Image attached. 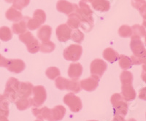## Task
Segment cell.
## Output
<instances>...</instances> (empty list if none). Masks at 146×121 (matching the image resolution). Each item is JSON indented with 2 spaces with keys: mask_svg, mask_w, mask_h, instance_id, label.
Masks as SVG:
<instances>
[{
  "mask_svg": "<svg viewBox=\"0 0 146 121\" xmlns=\"http://www.w3.org/2000/svg\"><path fill=\"white\" fill-rule=\"evenodd\" d=\"M75 12L80 16L81 20L80 27L86 32H89L92 29L94 25V19L92 16L93 12L89 6L86 2L80 1L79 3V7Z\"/></svg>",
  "mask_w": 146,
  "mask_h": 121,
  "instance_id": "1",
  "label": "cell"
},
{
  "mask_svg": "<svg viewBox=\"0 0 146 121\" xmlns=\"http://www.w3.org/2000/svg\"><path fill=\"white\" fill-rule=\"evenodd\" d=\"M20 82L16 78L10 77L7 82L5 87L4 96L9 100V101L15 103L19 99L18 94V88H19Z\"/></svg>",
  "mask_w": 146,
  "mask_h": 121,
  "instance_id": "2",
  "label": "cell"
},
{
  "mask_svg": "<svg viewBox=\"0 0 146 121\" xmlns=\"http://www.w3.org/2000/svg\"><path fill=\"white\" fill-rule=\"evenodd\" d=\"M55 85L59 90H70L73 93H78L80 91L81 88L79 82L77 80H68L64 77H58L56 79Z\"/></svg>",
  "mask_w": 146,
  "mask_h": 121,
  "instance_id": "3",
  "label": "cell"
},
{
  "mask_svg": "<svg viewBox=\"0 0 146 121\" xmlns=\"http://www.w3.org/2000/svg\"><path fill=\"white\" fill-rule=\"evenodd\" d=\"M19 40L27 45V50L31 53H36L40 49V45L38 40H36L32 33L26 32L19 35Z\"/></svg>",
  "mask_w": 146,
  "mask_h": 121,
  "instance_id": "4",
  "label": "cell"
},
{
  "mask_svg": "<svg viewBox=\"0 0 146 121\" xmlns=\"http://www.w3.org/2000/svg\"><path fill=\"white\" fill-rule=\"evenodd\" d=\"M111 103L114 108L115 114L126 116L128 112V104L126 100L119 93H115L111 97Z\"/></svg>",
  "mask_w": 146,
  "mask_h": 121,
  "instance_id": "5",
  "label": "cell"
},
{
  "mask_svg": "<svg viewBox=\"0 0 146 121\" xmlns=\"http://www.w3.org/2000/svg\"><path fill=\"white\" fill-rule=\"evenodd\" d=\"M33 98L30 99L31 106L39 107L43 104L47 99V93L45 87L42 85H37L33 87L32 90Z\"/></svg>",
  "mask_w": 146,
  "mask_h": 121,
  "instance_id": "6",
  "label": "cell"
},
{
  "mask_svg": "<svg viewBox=\"0 0 146 121\" xmlns=\"http://www.w3.org/2000/svg\"><path fill=\"white\" fill-rule=\"evenodd\" d=\"M46 20V15L42 10H36L34 13L33 18L29 19L27 21V28L29 30H36L44 23Z\"/></svg>",
  "mask_w": 146,
  "mask_h": 121,
  "instance_id": "7",
  "label": "cell"
},
{
  "mask_svg": "<svg viewBox=\"0 0 146 121\" xmlns=\"http://www.w3.org/2000/svg\"><path fill=\"white\" fill-rule=\"evenodd\" d=\"M83 53V48L80 45H70L64 50V57L67 61H77Z\"/></svg>",
  "mask_w": 146,
  "mask_h": 121,
  "instance_id": "8",
  "label": "cell"
},
{
  "mask_svg": "<svg viewBox=\"0 0 146 121\" xmlns=\"http://www.w3.org/2000/svg\"><path fill=\"white\" fill-rule=\"evenodd\" d=\"M64 102L69 106L72 112H78L83 107L80 99L73 93H69L65 95L64 97Z\"/></svg>",
  "mask_w": 146,
  "mask_h": 121,
  "instance_id": "9",
  "label": "cell"
},
{
  "mask_svg": "<svg viewBox=\"0 0 146 121\" xmlns=\"http://www.w3.org/2000/svg\"><path fill=\"white\" fill-rule=\"evenodd\" d=\"M131 49L134 53V56L137 57H143L146 55V50L143 43L142 42L140 37L136 35H133L131 40Z\"/></svg>",
  "mask_w": 146,
  "mask_h": 121,
  "instance_id": "10",
  "label": "cell"
},
{
  "mask_svg": "<svg viewBox=\"0 0 146 121\" xmlns=\"http://www.w3.org/2000/svg\"><path fill=\"white\" fill-rule=\"evenodd\" d=\"M107 67H108L107 63L103 60L96 58L91 63L90 66L91 74L92 75H96L100 78L106 71Z\"/></svg>",
  "mask_w": 146,
  "mask_h": 121,
  "instance_id": "11",
  "label": "cell"
},
{
  "mask_svg": "<svg viewBox=\"0 0 146 121\" xmlns=\"http://www.w3.org/2000/svg\"><path fill=\"white\" fill-rule=\"evenodd\" d=\"M5 67L11 72L19 74L25 69L26 65L21 59H7Z\"/></svg>",
  "mask_w": 146,
  "mask_h": 121,
  "instance_id": "12",
  "label": "cell"
},
{
  "mask_svg": "<svg viewBox=\"0 0 146 121\" xmlns=\"http://www.w3.org/2000/svg\"><path fill=\"white\" fill-rule=\"evenodd\" d=\"M100 77L96 75H92L90 77L81 80L80 83L81 89L85 90L86 91H94L98 87Z\"/></svg>",
  "mask_w": 146,
  "mask_h": 121,
  "instance_id": "13",
  "label": "cell"
},
{
  "mask_svg": "<svg viewBox=\"0 0 146 121\" xmlns=\"http://www.w3.org/2000/svg\"><path fill=\"white\" fill-rule=\"evenodd\" d=\"M56 8L61 13H63L66 15H70L76 11L77 9L78 8V6L75 4L67 2L66 0H59L57 2Z\"/></svg>",
  "mask_w": 146,
  "mask_h": 121,
  "instance_id": "14",
  "label": "cell"
},
{
  "mask_svg": "<svg viewBox=\"0 0 146 121\" xmlns=\"http://www.w3.org/2000/svg\"><path fill=\"white\" fill-rule=\"evenodd\" d=\"M56 33L58 40L60 42H65L71 38L72 29L67 24H62L57 27Z\"/></svg>",
  "mask_w": 146,
  "mask_h": 121,
  "instance_id": "15",
  "label": "cell"
},
{
  "mask_svg": "<svg viewBox=\"0 0 146 121\" xmlns=\"http://www.w3.org/2000/svg\"><path fill=\"white\" fill-rule=\"evenodd\" d=\"M33 87V85L29 82H21L18 91L19 98H29L32 94Z\"/></svg>",
  "mask_w": 146,
  "mask_h": 121,
  "instance_id": "16",
  "label": "cell"
},
{
  "mask_svg": "<svg viewBox=\"0 0 146 121\" xmlns=\"http://www.w3.org/2000/svg\"><path fill=\"white\" fill-rule=\"evenodd\" d=\"M83 73V66L79 63H72L70 65L68 69V75L72 80H77L80 78Z\"/></svg>",
  "mask_w": 146,
  "mask_h": 121,
  "instance_id": "17",
  "label": "cell"
},
{
  "mask_svg": "<svg viewBox=\"0 0 146 121\" xmlns=\"http://www.w3.org/2000/svg\"><path fill=\"white\" fill-rule=\"evenodd\" d=\"M121 93L122 97L126 101H132L136 98V92L133 88L132 84L122 85Z\"/></svg>",
  "mask_w": 146,
  "mask_h": 121,
  "instance_id": "18",
  "label": "cell"
},
{
  "mask_svg": "<svg viewBox=\"0 0 146 121\" xmlns=\"http://www.w3.org/2000/svg\"><path fill=\"white\" fill-rule=\"evenodd\" d=\"M66 114V109L62 105L55 106L50 110V121H59L62 120Z\"/></svg>",
  "mask_w": 146,
  "mask_h": 121,
  "instance_id": "19",
  "label": "cell"
},
{
  "mask_svg": "<svg viewBox=\"0 0 146 121\" xmlns=\"http://www.w3.org/2000/svg\"><path fill=\"white\" fill-rule=\"evenodd\" d=\"M52 28L48 25L43 26L39 28L37 32V37L42 42L50 41L51 37Z\"/></svg>",
  "mask_w": 146,
  "mask_h": 121,
  "instance_id": "20",
  "label": "cell"
},
{
  "mask_svg": "<svg viewBox=\"0 0 146 121\" xmlns=\"http://www.w3.org/2000/svg\"><path fill=\"white\" fill-rule=\"evenodd\" d=\"M29 19V17H24L19 22L14 23L12 26L13 32L17 34H21L27 32V21H28Z\"/></svg>",
  "mask_w": 146,
  "mask_h": 121,
  "instance_id": "21",
  "label": "cell"
},
{
  "mask_svg": "<svg viewBox=\"0 0 146 121\" xmlns=\"http://www.w3.org/2000/svg\"><path fill=\"white\" fill-rule=\"evenodd\" d=\"M32 113L39 120H47L50 121V110L48 107L42 108V109H33Z\"/></svg>",
  "mask_w": 146,
  "mask_h": 121,
  "instance_id": "22",
  "label": "cell"
},
{
  "mask_svg": "<svg viewBox=\"0 0 146 121\" xmlns=\"http://www.w3.org/2000/svg\"><path fill=\"white\" fill-rule=\"evenodd\" d=\"M92 7L99 12H107L110 8V4L108 0H93Z\"/></svg>",
  "mask_w": 146,
  "mask_h": 121,
  "instance_id": "23",
  "label": "cell"
},
{
  "mask_svg": "<svg viewBox=\"0 0 146 121\" xmlns=\"http://www.w3.org/2000/svg\"><path fill=\"white\" fill-rule=\"evenodd\" d=\"M5 15H6V18L9 20L13 22L20 21L23 19L21 13L18 11V10H17V9L14 8L13 7H10V8H9L7 10Z\"/></svg>",
  "mask_w": 146,
  "mask_h": 121,
  "instance_id": "24",
  "label": "cell"
},
{
  "mask_svg": "<svg viewBox=\"0 0 146 121\" xmlns=\"http://www.w3.org/2000/svg\"><path fill=\"white\" fill-rule=\"evenodd\" d=\"M66 23L70 28H73V29H78L80 26L81 20H80V16L78 15L76 12L69 15V19Z\"/></svg>",
  "mask_w": 146,
  "mask_h": 121,
  "instance_id": "25",
  "label": "cell"
},
{
  "mask_svg": "<svg viewBox=\"0 0 146 121\" xmlns=\"http://www.w3.org/2000/svg\"><path fill=\"white\" fill-rule=\"evenodd\" d=\"M103 57L110 63H113V62H115L118 59L119 55L115 50H114L110 48H108L105 49L103 52Z\"/></svg>",
  "mask_w": 146,
  "mask_h": 121,
  "instance_id": "26",
  "label": "cell"
},
{
  "mask_svg": "<svg viewBox=\"0 0 146 121\" xmlns=\"http://www.w3.org/2000/svg\"><path fill=\"white\" fill-rule=\"evenodd\" d=\"M15 103L18 110L20 111H23L31 106L30 99L28 98H19Z\"/></svg>",
  "mask_w": 146,
  "mask_h": 121,
  "instance_id": "27",
  "label": "cell"
},
{
  "mask_svg": "<svg viewBox=\"0 0 146 121\" xmlns=\"http://www.w3.org/2000/svg\"><path fill=\"white\" fill-rule=\"evenodd\" d=\"M118 58H119V65L121 69L127 70L128 69L131 68L133 64L131 58L124 55H121Z\"/></svg>",
  "mask_w": 146,
  "mask_h": 121,
  "instance_id": "28",
  "label": "cell"
},
{
  "mask_svg": "<svg viewBox=\"0 0 146 121\" xmlns=\"http://www.w3.org/2000/svg\"><path fill=\"white\" fill-rule=\"evenodd\" d=\"M13 34L9 27L2 26L0 28V40L4 42H7L11 40Z\"/></svg>",
  "mask_w": 146,
  "mask_h": 121,
  "instance_id": "29",
  "label": "cell"
},
{
  "mask_svg": "<svg viewBox=\"0 0 146 121\" xmlns=\"http://www.w3.org/2000/svg\"><path fill=\"white\" fill-rule=\"evenodd\" d=\"M121 81L122 85H131L132 84L133 81V75L129 71H123L121 73Z\"/></svg>",
  "mask_w": 146,
  "mask_h": 121,
  "instance_id": "30",
  "label": "cell"
},
{
  "mask_svg": "<svg viewBox=\"0 0 146 121\" xmlns=\"http://www.w3.org/2000/svg\"><path fill=\"white\" fill-rule=\"evenodd\" d=\"M46 76L48 77L50 80H56L57 77L60 76L61 75V72H60V70L58 69L57 67H55V66H51V67H49L48 68V69L46 70Z\"/></svg>",
  "mask_w": 146,
  "mask_h": 121,
  "instance_id": "31",
  "label": "cell"
},
{
  "mask_svg": "<svg viewBox=\"0 0 146 121\" xmlns=\"http://www.w3.org/2000/svg\"><path fill=\"white\" fill-rule=\"evenodd\" d=\"M56 48V45L53 42L50 41L45 42H42V44L40 45V49L42 53H51L52 51L55 50Z\"/></svg>",
  "mask_w": 146,
  "mask_h": 121,
  "instance_id": "32",
  "label": "cell"
},
{
  "mask_svg": "<svg viewBox=\"0 0 146 121\" xmlns=\"http://www.w3.org/2000/svg\"><path fill=\"white\" fill-rule=\"evenodd\" d=\"M74 42L77 43H81L84 40V34L82 32H80L79 29H74L72 31L71 38Z\"/></svg>",
  "mask_w": 146,
  "mask_h": 121,
  "instance_id": "33",
  "label": "cell"
},
{
  "mask_svg": "<svg viewBox=\"0 0 146 121\" xmlns=\"http://www.w3.org/2000/svg\"><path fill=\"white\" fill-rule=\"evenodd\" d=\"M118 34L121 37H129L132 34V30L131 27L129 26L123 25L120 27L118 30Z\"/></svg>",
  "mask_w": 146,
  "mask_h": 121,
  "instance_id": "34",
  "label": "cell"
},
{
  "mask_svg": "<svg viewBox=\"0 0 146 121\" xmlns=\"http://www.w3.org/2000/svg\"><path fill=\"white\" fill-rule=\"evenodd\" d=\"M13 2V6L14 8L21 10L28 6L30 2V0H14Z\"/></svg>",
  "mask_w": 146,
  "mask_h": 121,
  "instance_id": "35",
  "label": "cell"
},
{
  "mask_svg": "<svg viewBox=\"0 0 146 121\" xmlns=\"http://www.w3.org/2000/svg\"><path fill=\"white\" fill-rule=\"evenodd\" d=\"M131 29H133V32H134V34L133 35H136V36L139 37L145 36V31L144 28L141 26L135 25L134 26H132Z\"/></svg>",
  "mask_w": 146,
  "mask_h": 121,
  "instance_id": "36",
  "label": "cell"
},
{
  "mask_svg": "<svg viewBox=\"0 0 146 121\" xmlns=\"http://www.w3.org/2000/svg\"><path fill=\"white\" fill-rule=\"evenodd\" d=\"M0 108L9 110V100L4 95L0 94Z\"/></svg>",
  "mask_w": 146,
  "mask_h": 121,
  "instance_id": "37",
  "label": "cell"
},
{
  "mask_svg": "<svg viewBox=\"0 0 146 121\" xmlns=\"http://www.w3.org/2000/svg\"><path fill=\"white\" fill-rule=\"evenodd\" d=\"M139 98L143 100H145L146 101V87L145 88H142L141 90H139Z\"/></svg>",
  "mask_w": 146,
  "mask_h": 121,
  "instance_id": "38",
  "label": "cell"
},
{
  "mask_svg": "<svg viewBox=\"0 0 146 121\" xmlns=\"http://www.w3.org/2000/svg\"><path fill=\"white\" fill-rule=\"evenodd\" d=\"M9 115V110H5L0 108V118H7Z\"/></svg>",
  "mask_w": 146,
  "mask_h": 121,
  "instance_id": "39",
  "label": "cell"
},
{
  "mask_svg": "<svg viewBox=\"0 0 146 121\" xmlns=\"http://www.w3.org/2000/svg\"><path fill=\"white\" fill-rule=\"evenodd\" d=\"M6 61H7V58H5V57H3L1 54H0V66L5 67Z\"/></svg>",
  "mask_w": 146,
  "mask_h": 121,
  "instance_id": "40",
  "label": "cell"
},
{
  "mask_svg": "<svg viewBox=\"0 0 146 121\" xmlns=\"http://www.w3.org/2000/svg\"><path fill=\"white\" fill-rule=\"evenodd\" d=\"M112 121H126L123 116L118 115V114H115V117Z\"/></svg>",
  "mask_w": 146,
  "mask_h": 121,
  "instance_id": "41",
  "label": "cell"
},
{
  "mask_svg": "<svg viewBox=\"0 0 146 121\" xmlns=\"http://www.w3.org/2000/svg\"><path fill=\"white\" fill-rule=\"evenodd\" d=\"M140 14H141L142 16L143 17V19L146 20V7L143 9L142 11H140Z\"/></svg>",
  "mask_w": 146,
  "mask_h": 121,
  "instance_id": "42",
  "label": "cell"
},
{
  "mask_svg": "<svg viewBox=\"0 0 146 121\" xmlns=\"http://www.w3.org/2000/svg\"><path fill=\"white\" fill-rule=\"evenodd\" d=\"M142 79L143 80V81L145 82L146 83V72L143 71V74H142Z\"/></svg>",
  "mask_w": 146,
  "mask_h": 121,
  "instance_id": "43",
  "label": "cell"
},
{
  "mask_svg": "<svg viewBox=\"0 0 146 121\" xmlns=\"http://www.w3.org/2000/svg\"><path fill=\"white\" fill-rule=\"evenodd\" d=\"M81 1H83L84 2H92L93 0H81Z\"/></svg>",
  "mask_w": 146,
  "mask_h": 121,
  "instance_id": "44",
  "label": "cell"
},
{
  "mask_svg": "<svg viewBox=\"0 0 146 121\" xmlns=\"http://www.w3.org/2000/svg\"><path fill=\"white\" fill-rule=\"evenodd\" d=\"M7 2H9V3H11V2H13L14 1V0H5Z\"/></svg>",
  "mask_w": 146,
  "mask_h": 121,
  "instance_id": "45",
  "label": "cell"
},
{
  "mask_svg": "<svg viewBox=\"0 0 146 121\" xmlns=\"http://www.w3.org/2000/svg\"><path fill=\"white\" fill-rule=\"evenodd\" d=\"M143 26L146 28V20H145V21L143 22Z\"/></svg>",
  "mask_w": 146,
  "mask_h": 121,
  "instance_id": "46",
  "label": "cell"
},
{
  "mask_svg": "<svg viewBox=\"0 0 146 121\" xmlns=\"http://www.w3.org/2000/svg\"><path fill=\"white\" fill-rule=\"evenodd\" d=\"M127 121H136V120H135V119H129V120H127Z\"/></svg>",
  "mask_w": 146,
  "mask_h": 121,
  "instance_id": "47",
  "label": "cell"
},
{
  "mask_svg": "<svg viewBox=\"0 0 146 121\" xmlns=\"http://www.w3.org/2000/svg\"><path fill=\"white\" fill-rule=\"evenodd\" d=\"M35 121H42V120H35Z\"/></svg>",
  "mask_w": 146,
  "mask_h": 121,
  "instance_id": "48",
  "label": "cell"
},
{
  "mask_svg": "<svg viewBox=\"0 0 146 121\" xmlns=\"http://www.w3.org/2000/svg\"><path fill=\"white\" fill-rule=\"evenodd\" d=\"M88 121H97V120H88Z\"/></svg>",
  "mask_w": 146,
  "mask_h": 121,
  "instance_id": "49",
  "label": "cell"
},
{
  "mask_svg": "<svg viewBox=\"0 0 146 121\" xmlns=\"http://www.w3.org/2000/svg\"><path fill=\"white\" fill-rule=\"evenodd\" d=\"M145 42H146V34H145Z\"/></svg>",
  "mask_w": 146,
  "mask_h": 121,
  "instance_id": "50",
  "label": "cell"
}]
</instances>
